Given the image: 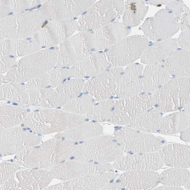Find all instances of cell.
Instances as JSON below:
<instances>
[{
    "mask_svg": "<svg viewBox=\"0 0 190 190\" xmlns=\"http://www.w3.org/2000/svg\"><path fill=\"white\" fill-rule=\"evenodd\" d=\"M44 56H27L15 63L8 71L9 81L23 82L29 81L44 74L49 69V59Z\"/></svg>",
    "mask_w": 190,
    "mask_h": 190,
    "instance_id": "obj_1",
    "label": "cell"
},
{
    "mask_svg": "<svg viewBox=\"0 0 190 190\" xmlns=\"http://www.w3.org/2000/svg\"><path fill=\"white\" fill-rule=\"evenodd\" d=\"M178 19L168 10H161L146 20V34L150 38L155 40L169 39L179 29Z\"/></svg>",
    "mask_w": 190,
    "mask_h": 190,
    "instance_id": "obj_2",
    "label": "cell"
},
{
    "mask_svg": "<svg viewBox=\"0 0 190 190\" xmlns=\"http://www.w3.org/2000/svg\"><path fill=\"white\" fill-rule=\"evenodd\" d=\"M159 150L165 165L172 168L190 167L189 146L178 143L166 144Z\"/></svg>",
    "mask_w": 190,
    "mask_h": 190,
    "instance_id": "obj_3",
    "label": "cell"
},
{
    "mask_svg": "<svg viewBox=\"0 0 190 190\" xmlns=\"http://www.w3.org/2000/svg\"><path fill=\"white\" fill-rule=\"evenodd\" d=\"M171 76L165 62L147 65L143 71V90L152 93L169 81Z\"/></svg>",
    "mask_w": 190,
    "mask_h": 190,
    "instance_id": "obj_4",
    "label": "cell"
},
{
    "mask_svg": "<svg viewBox=\"0 0 190 190\" xmlns=\"http://www.w3.org/2000/svg\"><path fill=\"white\" fill-rule=\"evenodd\" d=\"M177 41L168 39L148 46L141 56V62L148 64L164 62L169 55L177 49Z\"/></svg>",
    "mask_w": 190,
    "mask_h": 190,
    "instance_id": "obj_5",
    "label": "cell"
},
{
    "mask_svg": "<svg viewBox=\"0 0 190 190\" xmlns=\"http://www.w3.org/2000/svg\"><path fill=\"white\" fill-rule=\"evenodd\" d=\"M143 70L141 64L134 63L130 65L122 72L117 90L135 94L141 92L143 88Z\"/></svg>",
    "mask_w": 190,
    "mask_h": 190,
    "instance_id": "obj_6",
    "label": "cell"
},
{
    "mask_svg": "<svg viewBox=\"0 0 190 190\" xmlns=\"http://www.w3.org/2000/svg\"><path fill=\"white\" fill-rule=\"evenodd\" d=\"M190 52L184 49H175L165 63L171 76L176 78L190 77Z\"/></svg>",
    "mask_w": 190,
    "mask_h": 190,
    "instance_id": "obj_7",
    "label": "cell"
},
{
    "mask_svg": "<svg viewBox=\"0 0 190 190\" xmlns=\"http://www.w3.org/2000/svg\"><path fill=\"white\" fill-rule=\"evenodd\" d=\"M160 176V182L164 185L190 190V172L186 168H172L164 171Z\"/></svg>",
    "mask_w": 190,
    "mask_h": 190,
    "instance_id": "obj_8",
    "label": "cell"
},
{
    "mask_svg": "<svg viewBox=\"0 0 190 190\" xmlns=\"http://www.w3.org/2000/svg\"><path fill=\"white\" fill-rule=\"evenodd\" d=\"M56 176L59 179L69 180L87 175L84 162L66 161L59 164L56 167Z\"/></svg>",
    "mask_w": 190,
    "mask_h": 190,
    "instance_id": "obj_9",
    "label": "cell"
},
{
    "mask_svg": "<svg viewBox=\"0 0 190 190\" xmlns=\"http://www.w3.org/2000/svg\"><path fill=\"white\" fill-rule=\"evenodd\" d=\"M135 161V168L139 170L156 171L161 169L165 165L159 150L137 155Z\"/></svg>",
    "mask_w": 190,
    "mask_h": 190,
    "instance_id": "obj_10",
    "label": "cell"
},
{
    "mask_svg": "<svg viewBox=\"0 0 190 190\" xmlns=\"http://www.w3.org/2000/svg\"><path fill=\"white\" fill-rule=\"evenodd\" d=\"M57 147V160L58 163L66 161H80V146L69 140L59 141Z\"/></svg>",
    "mask_w": 190,
    "mask_h": 190,
    "instance_id": "obj_11",
    "label": "cell"
},
{
    "mask_svg": "<svg viewBox=\"0 0 190 190\" xmlns=\"http://www.w3.org/2000/svg\"><path fill=\"white\" fill-rule=\"evenodd\" d=\"M15 59L13 57H3L0 58V73L8 71L14 64Z\"/></svg>",
    "mask_w": 190,
    "mask_h": 190,
    "instance_id": "obj_12",
    "label": "cell"
},
{
    "mask_svg": "<svg viewBox=\"0 0 190 190\" xmlns=\"http://www.w3.org/2000/svg\"><path fill=\"white\" fill-rule=\"evenodd\" d=\"M154 190H183V189L180 187L165 186L158 187Z\"/></svg>",
    "mask_w": 190,
    "mask_h": 190,
    "instance_id": "obj_13",
    "label": "cell"
}]
</instances>
